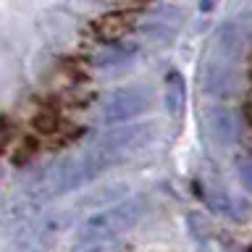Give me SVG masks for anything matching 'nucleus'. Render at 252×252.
Wrapping results in <instances>:
<instances>
[{"label":"nucleus","mask_w":252,"mask_h":252,"mask_svg":"<svg viewBox=\"0 0 252 252\" xmlns=\"http://www.w3.org/2000/svg\"><path fill=\"white\" fill-rule=\"evenodd\" d=\"M137 55V42H108L94 53V66L97 68H113L121 63H129Z\"/></svg>","instance_id":"6e6552de"},{"label":"nucleus","mask_w":252,"mask_h":252,"mask_svg":"<svg viewBox=\"0 0 252 252\" xmlns=\"http://www.w3.org/2000/svg\"><path fill=\"white\" fill-rule=\"evenodd\" d=\"M150 102H153L150 87H142V84L121 87V90H113L102 97L100 116L105 118L108 124H121V121L126 124V121H131L134 116H139L142 110H147Z\"/></svg>","instance_id":"20e7f679"},{"label":"nucleus","mask_w":252,"mask_h":252,"mask_svg":"<svg viewBox=\"0 0 252 252\" xmlns=\"http://www.w3.org/2000/svg\"><path fill=\"white\" fill-rule=\"evenodd\" d=\"M155 137V124H126V126H116V129H108L102 137L94 142V147L90 153L102 163V168H110V165L126 160L134 153H139L142 147L150 145V139Z\"/></svg>","instance_id":"f03ea898"},{"label":"nucleus","mask_w":252,"mask_h":252,"mask_svg":"<svg viewBox=\"0 0 252 252\" xmlns=\"http://www.w3.org/2000/svg\"><path fill=\"white\" fill-rule=\"evenodd\" d=\"M208 121V134L218 147H231L242 134V118L234 108H210L205 113Z\"/></svg>","instance_id":"423d86ee"},{"label":"nucleus","mask_w":252,"mask_h":252,"mask_svg":"<svg viewBox=\"0 0 252 252\" xmlns=\"http://www.w3.org/2000/svg\"><path fill=\"white\" fill-rule=\"evenodd\" d=\"M118 244L116 242H79L74 252H116Z\"/></svg>","instance_id":"ddd939ff"},{"label":"nucleus","mask_w":252,"mask_h":252,"mask_svg":"<svg viewBox=\"0 0 252 252\" xmlns=\"http://www.w3.org/2000/svg\"><path fill=\"white\" fill-rule=\"evenodd\" d=\"M126 29H129V19H126L124 13L102 16V19L94 24V32H97L100 39H105V45L108 42H118V39L126 34Z\"/></svg>","instance_id":"f8f14e48"},{"label":"nucleus","mask_w":252,"mask_h":252,"mask_svg":"<svg viewBox=\"0 0 252 252\" xmlns=\"http://www.w3.org/2000/svg\"><path fill=\"white\" fill-rule=\"evenodd\" d=\"M244 50V34L236 24H228L218 32V53L223 55V61H236Z\"/></svg>","instance_id":"9d476101"},{"label":"nucleus","mask_w":252,"mask_h":252,"mask_svg":"<svg viewBox=\"0 0 252 252\" xmlns=\"http://www.w3.org/2000/svg\"><path fill=\"white\" fill-rule=\"evenodd\" d=\"M68 223H71V216H63V213H45L42 218H37L34 223H29L19 236H16L13 250L16 252H47Z\"/></svg>","instance_id":"39448f33"},{"label":"nucleus","mask_w":252,"mask_h":252,"mask_svg":"<svg viewBox=\"0 0 252 252\" xmlns=\"http://www.w3.org/2000/svg\"><path fill=\"white\" fill-rule=\"evenodd\" d=\"M102 171H105L102 163L87 150L84 155L66 158V160L55 163L53 168L45 173V181H42V187H39V192H42V197H58V194L74 192V189L84 187L87 181H92L94 176H100Z\"/></svg>","instance_id":"7ed1b4c3"},{"label":"nucleus","mask_w":252,"mask_h":252,"mask_svg":"<svg viewBox=\"0 0 252 252\" xmlns=\"http://www.w3.org/2000/svg\"><path fill=\"white\" fill-rule=\"evenodd\" d=\"M239 181L252 189V160H239Z\"/></svg>","instance_id":"4468645a"},{"label":"nucleus","mask_w":252,"mask_h":252,"mask_svg":"<svg viewBox=\"0 0 252 252\" xmlns=\"http://www.w3.org/2000/svg\"><path fill=\"white\" fill-rule=\"evenodd\" d=\"M239 90V74L234 71V63L228 61H213L205 68V92L216 97H231Z\"/></svg>","instance_id":"0eeeda50"},{"label":"nucleus","mask_w":252,"mask_h":252,"mask_svg":"<svg viewBox=\"0 0 252 252\" xmlns=\"http://www.w3.org/2000/svg\"><path fill=\"white\" fill-rule=\"evenodd\" d=\"M216 3H218V0H200V11L202 13H210L213 8H216Z\"/></svg>","instance_id":"2eb2a0df"},{"label":"nucleus","mask_w":252,"mask_h":252,"mask_svg":"<svg viewBox=\"0 0 252 252\" xmlns=\"http://www.w3.org/2000/svg\"><path fill=\"white\" fill-rule=\"evenodd\" d=\"M208 208L213 213H218V216H223V218H234V220L247 218V202L236 200V197H228V194H220V192L208 197Z\"/></svg>","instance_id":"9b49d317"},{"label":"nucleus","mask_w":252,"mask_h":252,"mask_svg":"<svg viewBox=\"0 0 252 252\" xmlns=\"http://www.w3.org/2000/svg\"><path fill=\"white\" fill-rule=\"evenodd\" d=\"M142 208H145L142 200H126V202L110 205V208H102L82 223L79 239L82 242H116L121 234L131 231L139 223L142 213H145Z\"/></svg>","instance_id":"f257e3e1"},{"label":"nucleus","mask_w":252,"mask_h":252,"mask_svg":"<svg viewBox=\"0 0 252 252\" xmlns=\"http://www.w3.org/2000/svg\"><path fill=\"white\" fill-rule=\"evenodd\" d=\"M184 105H187V84H184V76L179 71H171L165 76V110L179 118L184 113Z\"/></svg>","instance_id":"1a4fd4ad"}]
</instances>
